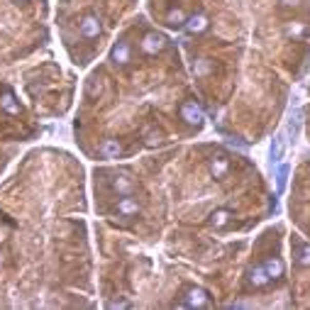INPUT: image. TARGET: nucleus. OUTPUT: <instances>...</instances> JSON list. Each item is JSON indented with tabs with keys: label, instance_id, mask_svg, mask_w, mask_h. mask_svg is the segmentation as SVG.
<instances>
[{
	"label": "nucleus",
	"instance_id": "9d476101",
	"mask_svg": "<svg viewBox=\"0 0 310 310\" xmlns=\"http://www.w3.org/2000/svg\"><path fill=\"white\" fill-rule=\"evenodd\" d=\"M232 220V212L225 210V208H218V210L210 212V218H208V222H210L215 230H222V227H227Z\"/></svg>",
	"mask_w": 310,
	"mask_h": 310
},
{
	"label": "nucleus",
	"instance_id": "dca6fc26",
	"mask_svg": "<svg viewBox=\"0 0 310 310\" xmlns=\"http://www.w3.org/2000/svg\"><path fill=\"white\" fill-rule=\"evenodd\" d=\"M186 20H188V15H186L183 10H179V8H176V10H171L169 15H166V25H169V27H183Z\"/></svg>",
	"mask_w": 310,
	"mask_h": 310
},
{
	"label": "nucleus",
	"instance_id": "ddd939ff",
	"mask_svg": "<svg viewBox=\"0 0 310 310\" xmlns=\"http://www.w3.org/2000/svg\"><path fill=\"white\" fill-rule=\"evenodd\" d=\"M293 257H296V261H298L300 266H310V244L296 240V249H293Z\"/></svg>",
	"mask_w": 310,
	"mask_h": 310
},
{
	"label": "nucleus",
	"instance_id": "6e6552de",
	"mask_svg": "<svg viewBox=\"0 0 310 310\" xmlns=\"http://www.w3.org/2000/svg\"><path fill=\"white\" fill-rule=\"evenodd\" d=\"M227 171H230V159H227L225 154H215V157L210 159L212 179H225V176H227Z\"/></svg>",
	"mask_w": 310,
	"mask_h": 310
},
{
	"label": "nucleus",
	"instance_id": "f8f14e48",
	"mask_svg": "<svg viewBox=\"0 0 310 310\" xmlns=\"http://www.w3.org/2000/svg\"><path fill=\"white\" fill-rule=\"evenodd\" d=\"M249 283H254V286H266V283H271V276L266 274L264 264H259V266H254L249 271Z\"/></svg>",
	"mask_w": 310,
	"mask_h": 310
},
{
	"label": "nucleus",
	"instance_id": "2eb2a0df",
	"mask_svg": "<svg viewBox=\"0 0 310 310\" xmlns=\"http://www.w3.org/2000/svg\"><path fill=\"white\" fill-rule=\"evenodd\" d=\"M120 151H122V147H120V142H118V140H105L103 144H100V154H103V157H108V159L120 157Z\"/></svg>",
	"mask_w": 310,
	"mask_h": 310
},
{
	"label": "nucleus",
	"instance_id": "20e7f679",
	"mask_svg": "<svg viewBox=\"0 0 310 310\" xmlns=\"http://www.w3.org/2000/svg\"><path fill=\"white\" fill-rule=\"evenodd\" d=\"M110 61L115 64V66H127L132 61V49H130V44L127 42H118V44H112V49H110Z\"/></svg>",
	"mask_w": 310,
	"mask_h": 310
},
{
	"label": "nucleus",
	"instance_id": "f03ea898",
	"mask_svg": "<svg viewBox=\"0 0 310 310\" xmlns=\"http://www.w3.org/2000/svg\"><path fill=\"white\" fill-rule=\"evenodd\" d=\"M181 118L188 122V125L200 127V125L205 122V112H203L198 100H183V105H181Z\"/></svg>",
	"mask_w": 310,
	"mask_h": 310
},
{
	"label": "nucleus",
	"instance_id": "4468645a",
	"mask_svg": "<svg viewBox=\"0 0 310 310\" xmlns=\"http://www.w3.org/2000/svg\"><path fill=\"white\" fill-rule=\"evenodd\" d=\"M264 269H266V274H269L271 281H274V279H281V276H283L286 266H283V261L281 259H274V257H271V259L264 261Z\"/></svg>",
	"mask_w": 310,
	"mask_h": 310
},
{
	"label": "nucleus",
	"instance_id": "9b49d317",
	"mask_svg": "<svg viewBox=\"0 0 310 310\" xmlns=\"http://www.w3.org/2000/svg\"><path fill=\"white\" fill-rule=\"evenodd\" d=\"M112 188L118 190V196H132V190H134V181H132L130 176L120 173V176H115V179H112Z\"/></svg>",
	"mask_w": 310,
	"mask_h": 310
},
{
	"label": "nucleus",
	"instance_id": "f3484780",
	"mask_svg": "<svg viewBox=\"0 0 310 310\" xmlns=\"http://www.w3.org/2000/svg\"><path fill=\"white\" fill-rule=\"evenodd\" d=\"M286 176H288V164L286 161H279V166H276V190H283L286 188Z\"/></svg>",
	"mask_w": 310,
	"mask_h": 310
},
{
	"label": "nucleus",
	"instance_id": "aec40b11",
	"mask_svg": "<svg viewBox=\"0 0 310 310\" xmlns=\"http://www.w3.org/2000/svg\"><path fill=\"white\" fill-rule=\"evenodd\" d=\"M283 3H286V5H298L300 0H283Z\"/></svg>",
	"mask_w": 310,
	"mask_h": 310
},
{
	"label": "nucleus",
	"instance_id": "a211bd4d",
	"mask_svg": "<svg viewBox=\"0 0 310 310\" xmlns=\"http://www.w3.org/2000/svg\"><path fill=\"white\" fill-rule=\"evenodd\" d=\"M283 149H286V140L279 134V137L274 140V144H271V157H274V161H276V164L283 159Z\"/></svg>",
	"mask_w": 310,
	"mask_h": 310
},
{
	"label": "nucleus",
	"instance_id": "1a4fd4ad",
	"mask_svg": "<svg viewBox=\"0 0 310 310\" xmlns=\"http://www.w3.org/2000/svg\"><path fill=\"white\" fill-rule=\"evenodd\" d=\"M137 212H140V203L132 198V196H122V198L118 200V215L132 218V215H137Z\"/></svg>",
	"mask_w": 310,
	"mask_h": 310
},
{
	"label": "nucleus",
	"instance_id": "7ed1b4c3",
	"mask_svg": "<svg viewBox=\"0 0 310 310\" xmlns=\"http://www.w3.org/2000/svg\"><path fill=\"white\" fill-rule=\"evenodd\" d=\"M166 44H169V37L161 34V32H147L142 37V49L147 51V54H151V56L166 49Z\"/></svg>",
	"mask_w": 310,
	"mask_h": 310
},
{
	"label": "nucleus",
	"instance_id": "f257e3e1",
	"mask_svg": "<svg viewBox=\"0 0 310 310\" xmlns=\"http://www.w3.org/2000/svg\"><path fill=\"white\" fill-rule=\"evenodd\" d=\"M179 308H212V298L208 296L205 288L193 286V288H188L183 296H181Z\"/></svg>",
	"mask_w": 310,
	"mask_h": 310
},
{
	"label": "nucleus",
	"instance_id": "39448f33",
	"mask_svg": "<svg viewBox=\"0 0 310 310\" xmlns=\"http://www.w3.org/2000/svg\"><path fill=\"white\" fill-rule=\"evenodd\" d=\"M0 110H5L8 115H17L22 110L20 108V100L15 98V93L10 88H3L0 90Z\"/></svg>",
	"mask_w": 310,
	"mask_h": 310
},
{
	"label": "nucleus",
	"instance_id": "423d86ee",
	"mask_svg": "<svg viewBox=\"0 0 310 310\" xmlns=\"http://www.w3.org/2000/svg\"><path fill=\"white\" fill-rule=\"evenodd\" d=\"M208 27H210V20H208V15H203V12L190 15L188 20H186V25H183V30L188 32V34H200V32H205Z\"/></svg>",
	"mask_w": 310,
	"mask_h": 310
},
{
	"label": "nucleus",
	"instance_id": "0eeeda50",
	"mask_svg": "<svg viewBox=\"0 0 310 310\" xmlns=\"http://www.w3.org/2000/svg\"><path fill=\"white\" fill-rule=\"evenodd\" d=\"M79 27H81V34H83V37H88V40L98 37L100 30H103V27H100V20L95 17V15H86V17L79 22Z\"/></svg>",
	"mask_w": 310,
	"mask_h": 310
},
{
	"label": "nucleus",
	"instance_id": "6ab92c4d",
	"mask_svg": "<svg viewBox=\"0 0 310 310\" xmlns=\"http://www.w3.org/2000/svg\"><path fill=\"white\" fill-rule=\"evenodd\" d=\"M290 34H303V27H298V25H293V27H288Z\"/></svg>",
	"mask_w": 310,
	"mask_h": 310
}]
</instances>
